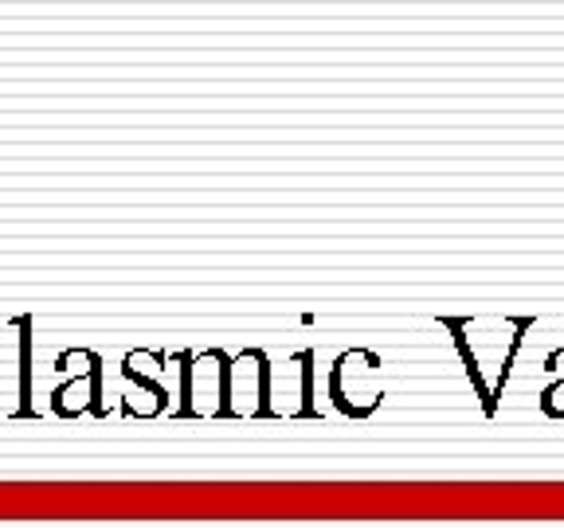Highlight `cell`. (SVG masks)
<instances>
[{
	"label": "cell",
	"mask_w": 564,
	"mask_h": 528,
	"mask_svg": "<svg viewBox=\"0 0 564 528\" xmlns=\"http://www.w3.org/2000/svg\"><path fill=\"white\" fill-rule=\"evenodd\" d=\"M20 329V407L17 419H32V317H17Z\"/></svg>",
	"instance_id": "1"
}]
</instances>
